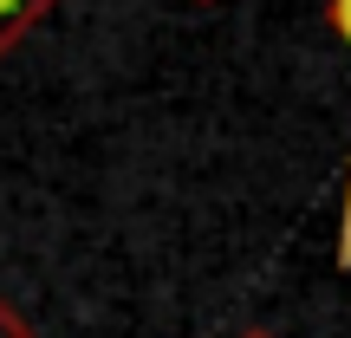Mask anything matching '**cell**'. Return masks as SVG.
Here are the masks:
<instances>
[{
	"label": "cell",
	"instance_id": "cell-4",
	"mask_svg": "<svg viewBox=\"0 0 351 338\" xmlns=\"http://www.w3.org/2000/svg\"><path fill=\"white\" fill-rule=\"evenodd\" d=\"M234 338H280V332H267V326H247V332H234Z\"/></svg>",
	"mask_w": 351,
	"mask_h": 338
},
{
	"label": "cell",
	"instance_id": "cell-1",
	"mask_svg": "<svg viewBox=\"0 0 351 338\" xmlns=\"http://www.w3.org/2000/svg\"><path fill=\"white\" fill-rule=\"evenodd\" d=\"M52 7H59V0H0V59H7V52L20 46Z\"/></svg>",
	"mask_w": 351,
	"mask_h": 338
},
{
	"label": "cell",
	"instance_id": "cell-5",
	"mask_svg": "<svg viewBox=\"0 0 351 338\" xmlns=\"http://www.w3.org/2000/svg\"><path fill=\"white\" fill-rule=\"evenodd\" d=\"M202 7H208V0H202Z\"/></svg>",
	"mask_w": 351,
	"mask_h": 338
},
{
	"label": "cell",
	"instance_id": "cell-2",
	"mask_svg": "<svg viewBox=\"0 0 351 338\" xmlns=\"http://www.w3.org/2000/svg\"><path fill=\"white\" fill-rule=\"evenodd\" d=\"M332 33L351 46V0H326ZM339 267H351V169H345V221H339Z\"/></svg>",
	"mask_w": 351,
	"mask_h": 338
},
{
	"label": "cell",
	"instance_id": "cell-3",
	"mask_svg": "<svg viewBox=\"0 0 351 338\" xmlns=\"http://www.w3.org/2000/svg\"><path fill=\"white\" fill-rule=\"evenodd\" d=\"M0 338H33V326H26V319L13 313L7 300H0Z\"/></svg>",
	"mask_w": 351,
	"mask_h": 338
}]
</instances>
